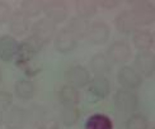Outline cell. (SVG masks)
Instances as JSON below:
<instances>
[{"mask_svg": "<svg viewBox=\"0 0 155 129\" xmlns=\"http://www.w3.org/2000/svg\"><path fill=\"white\" fill-rule=\"evenodd\" d=\"M114 105L122 113H134L139 106V95L134 90L120 89L114 94Z\"/></svg>", "mask_w": 155, "mask_h": 129, "instance_id": "6da1fadb", "label": "cell"}, {"mask_svg": "<svg viewBox=\"0 0 155 129\" xmlns=\"http://www.w3.org/2000/svg\"><path fill=\"white\" fill-rule=\"evenodd\" d=\"M117 80L122 89L134 90V91L139 89L143 83V77L140 76V74L132 66H127V64L120 67L117 72Z\"/></svg>", "mask_w": 155, "mask_h": 129, "instance_id": "7a4b0ae2", "label": "cell"}, {"mask_svg": "<svg viewBox=\"0 0 155 129\" xmlns=\"http://www.w3.org/2000/svg\"><path fill=\"white\" fill-rule=\"evenodd\" d=\"M132 52L131 48L128 46V43L125 41H114L109 44L107 49V57L108 60L113 63L118 64H125L128 60H130Z\"/></svg>", "mask_w": 155, "mask_h": 129, "instance_id": "3957f363", "label": "cell"}, {"mask_svg": "<svg viewBox=\"0 0 155 129\" xmlns=\"http://www.w3.org/2000/svg\"><path fill=\"white\" fill-rule=\"evenodd\" d=\"M65 77L69 86L80 89V87L88 86V83L90 81V72L87 67L81 66V64H75V66H71L66 71Z\"/></svg>", "mask_w": 155, "mask_h": 129, "instance_id": "277c9868", "label": "cell"}, {"mask_svg": "<svg viewBox=\"0 0 155 129\" xmlns=\"http://www.w3.org/2000/svg\"><path fill=\"white\" fill-rule=\"evenodd\" d=\"M135 70L143 77H151L155 72V56L151 51H140L135 57Z\"/></svg>", "mask_w": 155, "mask_h": 129, "instance_id": "5b68a950", "label": "cell"}, {"mask_svg": "<svg viewBox=\"0 0 155 129\" xmlns=\"http://www.w3.org/2000/svg\"><path fill=\"white\" fill-rule=\"evenodd\" d=\"M43 10L46 13V18L55 24L65 22L69 17V8H68L66 3L60 2V0L45 3Z\"/></svg>", "mask_w": 155, "mask_h": 129, "instance_id": "8992f818", "label": "cell"}, {"mask_svg": "<svg viewBox=\"0 0 155 129\" xmlns=\"http://www.w3.org/2000/svg\"><path fill=\"white\" fill-rule=\"evenodd\" d=\"M56 32V24L47 18H41L32 25V36L36 37L41 43H48L54 38Z\"/></svg>", "mask_w": 155, "mask_h": 129, "instance_id": "52a82bcc", "label": "cell"}, {"mask_svg": "<svg viewBox=\"0 0 155 129\" xmlns=\"http://www.w3.org/2000/svg\"><path fill=\"white\" fill-rule=\"evenodd\" d=\"M135 25H150L155 20V9L151 4H137L130 10Z\"/></svg>", "mask_w": 155, "mask_h": 129, "instance_id": "ba28073f", "label": "cell"}, {"mask_svg": "<svg viewBox=\"0 0 155 129\" xmlns=\"http://www.w3.org/2000/svg\"><path fill=\"white\" fill-rule=\"evenodd\" d=\"M28 113L21 106H12L4 117V124L8 129H22L27 124Z\"/></svg>", "mask_w": 155, "mask_h": 129, "instance_id": "9c48e42d", "label": "cell"}, {"mask_svg": "<svg viewBox=\"0 0 155 129\" xmlns=\"http://www.w3.org/2000/svg\"><path fill=\"white\" fill-rule=\"evenodd\" d=\"M109 36H111V28L106 22H94L90 24L88 38L92 44L102 46L108 41Z\"/></svg>", "mask_w": 155, "mask_h": 129, "instance_id": "30bf717a", "label": "cell"}, {"mask_svg": "<svg viewBox=\"0 0 155 129\" xmlns=\"http://www.w3.org/2000/svg\"><path fill=\"white\" fill-rule=\"evenodd\" d=\"M78 39L69 29H61L55 37V48L62 55L70 53L76 48Z\"/></svg>", "mask_w": 155, "mask_h": 129, "instance_id": "8fae6325", "label": "cell"}, {"mask_svg": "<svg viewBox=\"0 0 155 129\" xmlns=\"http://www.w3.org/2000/svg\"><path fill=\"white\" fill-rule=\"evenodd\" d=\"M88 91L93 98L103 100L111 93V83L104 76H97L94 79H90L88 83Z\"/></svg>", "mask_w": 155, "mask_h": 129, "instance_id": "7c38bea8", "label": "cell"}, {"mask_svg": "<svg viewBox=\"0 0 155 129\" xmlns=\"http://www.w3.org/2000/svg\"><path fill=\"white\" fill-rule=\"evenodd\" d=\"M19 51V42L12 36H2L0 37V60L9 62L14 60Z\"/></svg>", "mask_w": 155, "mask_h": 129, "instance_id": "4fadbf2b", "label": "cell"}, {"mask_svg": "<svg viewBox=\"0 0 155 129\" xmlns=\"http://www.w3.org/2000/svg\"><path fill=\"white\" fill-rule=\"evenodd\" d=\"M31 27L29 18L23 14L21 10H15L12 13L9 18V30L14 36H23L27 33Z\"/></svg>", "mask_w": 155, "mask_h": 129, "instance_id": "5bb4252c", "label": "cell"}, {"mask_svg": "<svg viewBox=\"0 0 155 129\" xmlns=\"http://www.w3.org/2000/svg\"><path fill=\"white\" fill-rule=\"evenodd\" d=\"M89 66L92 72L97 76H106L111 72L112 70V62L108 60V57L104 53H95L92 56L89 61Z\"/></svg>", "mask_w": 155, "mask_h": 129, "instance_id": "9a60e30c", "label": "cell"}, {"mask_svg": "<svg viewBox=\"0 0 155 129\" xmlns=\"http://www.w3.org/2000/svg\"><path fill=\"white\" fill-rule=\"evenodd\" d=\"M132 43L140 51H150L154 46V36L147 29H135L132 33Z\"/></svg>", "mask_w": 155, "mask_h": 129, "instance_id": "2e32d148", "label": "cell"}, {"mask_svg": "<svg viewBox=\"0 0 155 129\" xmlns=\"http://www.w3.org/2000/svg\"><path fill=\"white\" fill-rule=\"evenodd\" d=\"M59 100L64 106H76L80 101V93L73 86L64 85L59 90Z\"/></svg>", "mask_w": 155, "mask_h": 129, "instance_id": "e0dca14e", "label": "cell"}, {"mask_svg": "<svg viewBox=\"0 0 155 129\" xmlns=\"http://www.w3.org/2000/svg\"><path fill=\"white\" fill-rule=\"evenodd\" d=\"M14 93L19 99L22 100H29L36 94V85L33 81L27 79H21L15 82L14 85Z\"/></svg>", "mask_w": 155, "mask_h": 129, "instance_id": "ac0fdd59", "label": "cell"}, {"mask_svg": "<svg viewBox=\"0 0 155 129\" xmlns=\"http://www.w3.org/2000/svg\"><path fill=\"white\" fill-rule=\"evenodd\" d=\"M114 23H116V28H117V30L122 34L131 33V32L135 30V27H136L130 10L121 11L120 14L116 17V22Z\"/></svg>", "mask_w": 155, "mask_h": 129, "instance_id": "d6986e66", "label": "cell"}, {"mask_svg": "<svg viewBox=\"0 0 155 129\" xmlns=\"http://www.w3.org/2000/svg\"><path fill=\"white\" fill-rule=\"evenodd\" d=\"M89 27H90V23L87 20V19H83L80 17H74V18L70 19L68 29L75 36L76 39H79V38L88 37Z\"/></svg>", "mask_w": 155, "mask_h": 129, "instance_id": "ffe728a7", "label": "cell"}, {"mask_svg": "<svg viewBox=\"0 0 155 129\" xmlns=\"http://www.w3.org/2000/svg\"><path fill=\"white\" fill-rule=\"evenodd\" d=\"M84 129H113V123L104 114H93L88 118Z\"/></svg>", "mask_w": 155, "mask_h": 129, "instance_id": "44dd1931", "label": "cell"}, {"mask_svg": "<svg viewBox=\"0 0 155 129\" xmlns=\"http://www.w3.org/2000/svg\"><path fill=\"white\" fill-rule=\"evenodd\" d=\"M97 8H98L97 3L92 2V0H79L75 3V10L78 17L87 19V20L97 13Z\"/></svg>", "mask_w": 155, "mask_h": 129, "instance_id": "7402d4cb", "label": "cell"}, {"mask_svg": "<svg viewBox=\"0 0 155 129\" xmlns=\"http://www.w3.org/2000/svg\"><path fill=\"white\" fill-rule=\"evenodd\" d=\"M61 123L65 127H73L80 118V110L76 106H64L60 113Z\"/></svg>", "mask_w": 155, "mask_h": 129, "instance_id": "603a6c76", "label": "cell"}, {"mask_svg": "<svg viewBox=\"0 0 155 129\" xmlns=\"http://www.w3.org/2000/svg\"><path fill=\"white\" fill-rule=\"evenodd\" d=\"M45 3L38 2V0H24L21 3V11L29 17H37L43 11Z\"/></svg>", "mask_w": 155, "mask_h": 129, "instance_id": "cb8c5ba5", "label": "cell"}, {"mask_svg": "<svg viewBox=\"0 0 155 129\" xmlns=\"http://www.w3.org/2000/svg\"><path fill=\"white\" fill-rule=\"evenodd\" d=\"M126 129H149V119L144 114L135 113L126 120Z\"/></svg>", "mask_w": 155, "mask_h": 129, "instance_id": "d4e9b609", "label": "cell"}, {"mask_svg": "<svg viewBox=\"0 0 155 129\" xmlns=\"http://www.w3.org/2000/svg\"><path fill=\"white\" fill-rule=\"evenodd\" d=\"M19 46H21L24 51H27L28 53H31L32 56H35L43 48V43H41L36 37L29 36V37L25 38L22 43H19Z\"/></svg>", "mask_w": 155, "mask_h": 129, "instance_id": "484cf974", "label": "cell"}, {"mask_svg": "<svg viewBox=\"0 0 155 129\" xmlns=\"http://www.w3.org/2000/svg\"><path fill=\"white\" fill-rule=\"evenodd\" d=\"M13 104V95L9 91H0V112H5L9 108H12Z\"/></svg>", "mask_w": 155, "mask_h": 129, "instance_id": "4316f807", "label": "cell"}, {"mask_svg": "<svg viewBox=\"0 0 155 129\" xmlns=\"http://www.w3.org/2000/svg\"><path fill=\"white\" fill-rule=\"evenodd\" d=\"M12 8L10 6L4 3V2H0V23H5L9 20V18L12 15Z\"/></svg>", "mask_w": 155, "mask_h": 129, "instance_id": "83f0119b", "label": "cell"}, {"mask_svg": "<svg viewBox=\"0 0 155 129\" xmlns=\"http://www.w3.org/2000/svg\"><path fill=\"white\" fill-rule=\"evenodd\" d=\"M37 127L38 129H60L59 123L55 119H43Z\"/></svg>", "mask_w": 155, "mask_h": 129, "instance_id": "f1b7e54d", "label": "cell"}, {"mask_svg": "<svg viewBox=\"0 0 155 129\" xmlns=\"http://www.w3.org/2000/svg\"><path fill=\"white\" fill-rule=\"evenodd\" d=\"M32 115L35 117V118H32V119L35 120V123H36L37 125L43 120V112H42V109L38 106V105L32 106Z\"/></svg>", "mask_w": 155, "mask_h": 129, "instance_id": "f546056e", "label": "cell"}, {"mask_svg": "<svg viewBox=\"0 0 155 129\" xmlns=\"http://www.w3.org/2000/svg\"><path fill=\"white\" fill-rule=\"evenodd\" d=\"M117 4L118 3L114 2V0H102V2H99V5L104 9H113L117 6Z\"/></svg>", "mask_w": 155, "mask_h": 129, "instance_id": "4dcf8cb0", "label": "cell"}, {"mask_svg": "<svg viewBox=\"0 0 155 129\" xmlns=\"http://www.w3.org/2000/svg\"><path fill=\"white\" fill-rule=\"evenodd\" d=\"M4 123V113L0 112V125H2Z\"/></svg>", "mask_w": 155, "mask_h": 129, "instance_id": "1f68e13d", "label": "cell"}, {"mask_svg": "<svg viewBox=\"0 0 155 129\" xmlns=\"http://www.w3.org/2000/svg\"><path fill=\"white\" fill-rule=\"evenodd\" d=\"M0 81H2V71H0Z\"/></svg>", "mask_w": 155, "mask_h": 129, "instance_id": "d6a6232c", "label": "cell"}]
</instances>
